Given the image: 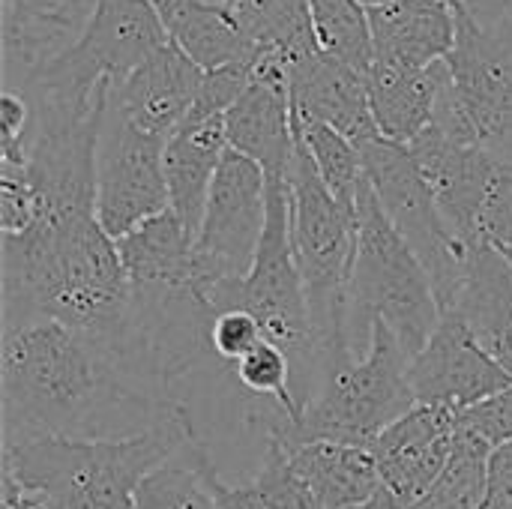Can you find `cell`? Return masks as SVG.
Returning a JSON list of instances; mask_svg holds the SVG:
<instances>
[{
	"instance_id": "cell-21",
	"label": "cell",
	"mask_w": 512,
	"mask_h": 509,
	"mask_svg": "<svg viewBox=\"0 0 512 509\" xmlns=\"http://www.w3.org/2000/svg\"><path fill=\"white\" fill-rule=\"evenodd\" d=\"M282 447L318 509L360 507L384 486L369 447L339 441H303Z\"/></svg>"
},
{
	"instance_id": "cell-30",
	"label": "cell",
	"mask_w": 512,
	"mask_h": 509,
	"mask_svg": "<svg viewBox=\"0 0 512 509\" xmlns=\"http://www.w3.org/2000/svg\"><path fill=\"white\" fill-rule=\"evenodd\" d=\"M309 9L321 51L366 75L375 63L369 6L363 0H309Z\"/></svg>"
},
{
	"instance_id": "cell-37",
	"label": "cell",
	"mask_w": 512,
	"mask_h": 509,
	"mask_svg": "<svg viewBox=\"0 0 512 509\" xmlns=\"http://www.w3.org/2000/svg\"><path fill=\"white\" fill-rule=\"evenodd\" d=\"M495 249H498V246H495ZM498 252H501V255L507 258V264H510V270H512V243H507V246H501Z\"/></svg>"
},
{
	"instance_id": "cell-27",
	"label": "cell",
	"mask_w": 512,
	"mask_h": 509,
	"mask_svg": "<svg viewBox=\"0 0 512 509\" xmlns=\"http://www.w3.org/2000/svg\"><path fill=\"white\" fill-rule=\"evenodd\" d=\"M207 444L192 432L159 468H153L138 492L132 509H219L207 480Z\"/></svg>"
},
{
	"instance_id": "cell-33",
	"label": "cell",
	"mask_w": 512,
	"mask_h": 509,
	"mask_svg": "<svg viewBox=\"0 0 512 509\" xmlns=\"http://www.w3.org/2000/svg\"><path fill=\"white\" fill-rule=\"evenodd\" d=\"M456 423L477 438H483L492 450L512 441V384L498 390L495 396L465 408L456 414Z\"/></svg>"
},
{
	"instance_id": "cell-15",
	"label": "cell",
	"mask_w": 512,
	"mask_h": 509,
	"mask_svg": "<svg viewBox=\"0 0 512 509\" xmlns=\"http://www.w3.org/2000/svg\"><path fill=\"white\" fill-rule=\"evenodd\" d=\"M456 414L453 408L417 402L369 441L384 489L405 504H417L435 486L456 441Z\"/></svg>"
},
{
	"instance_id": "cell-31",
	"label": "cell",
	"mask_w": 512,
	"mask_h": 509,
	"mask_svg": "<svg viewBox=\"0 0 512 509\" xmlns=\"http://www.w3.org/2000/svg\"><path fill=\"white\" fill-rule=\"evenodd\" d=\"M231 378L252 399H273L291 417L300 420V408H297V399H294V390H291V360L270 339L258 342L246 357H240L231 366Z\"/></svg>"
},
{
	"instance_id": "cell-38",
	"label": "cell",
	"mask_w": 512,
	"mask_h": 509,
	"mask_svg": "<svg viewBox=\"0 0 512 509\" xmlns=\"http://www.w3.org/2000/svg\"><path fill=\"white\" fill-rule=\"evenodd\" d=\"M366 6H375V3H384V0H363Z\"/></svg>"
},
{
	"instance_id": "cell-35",
	"label": "cell",
	"mask_w": 512,
	"mask_h": 509,
	"mask_svg": "<svg viewBox=\"0 0 512 509\" xmlns=\"http://www.w3.org/2000/svg\"><path fill=\"white\" fill-rule=\"evenodd\" d=\"M480 21H512V0H459Z\"/></svg>"
},
{
	"instance_id": "cell-9",
	"label": "cell",
	"mask_w": 512,
	"mask_h": 509,
	"mask_svg": "<svg viewBox=\"0 0 512 509\" xmlns=\"http://www.w3.org/2000/svg\"><path fill=\"white\" fill-rule=\"evenodd\" d=\"M165 42L168 30L153 0H99L81 36L21 90L45 87L90 99L120 84Z\"/></svg>"
},
{
	"instance_id": "cell-20",
	"label": "cell",
	"mask_w": 512,
	"mask_h": 509,
	"mask_svg": "<svg viewBox=\"0 0 512 509\" xmlns=\"http://www.w3.org/2000/svg\"><path fill=\"white\" fill-rule=\"evenodd\" d=\"M228 150L225 114H189L165 141L168 204L195 237L219 162Z\"/></svg>"
},
{
	"instance_id": "cell-16",
	"label": "cell",
	"mask_w": 512,
	"mask_h": 509,
	"mask_svg": "<svg viewBox=\"0 0 512 509\" xmlns=\"http://www.w3.org/2000/svg\"><path fill=\"white\" fill-rule=\"evenodd\" d=\"M204 72L207 69L168 39L120 84H114L111 96L135 126L168 138L189 117L201 93Z\"/></svg>"
},
{
	"instance_id": "cell-24",
	"label": "cell",
	"mask_w": 512,
	"mask_h": 509,
	"mask_svg": "<svg viewBox=\"0 0 512 509\" xmlns=\"http://www.w3.org/2000/svg\"><path fill=\"white\" fill-rule=\"evenodd\" d=\"M117 249L132 285H195V237L171 207L117 237Z\"/></svg>"
},
{
	"instance_id": "cell-22",
	"label": "cell",
	"mask_w": 512,
	"mask_h": 509,
	"mask_svg": "<svg viewBox=\"0 0 512 509\" xmlns=\"http://www.w3.org/2000/svg\"><path fill=\"white\" fill-rule=\"evenodd\" d=\"M447 78V57L423 69L372 63V69L366 72V84L381 135L411 144L435 120V108Z\"/></svg>"
},
{
	"instance_id": "cell-11",
	"label": "cell",
	"mask_w": 512,
	"mask_h": 509,
	"mask_svg": "<svg viewBox=\"0 0 512 509\" xmlns=\"http://www.w3.org/2000/svg\"><path fill=\"white\" fill-rule=\"evenodd\" d=\"M447 54L453 90L483 147L512 162V21H480L459 0Z\"/></svg>"
},
{
	"instance_id": "cell-14",
	"label": "cell",
	"mask_w": 512,
	"mask_h": 509,
	"mask_svg": "<svg viewBox=\"0 0 512 509\" xmlns=\"http://www.w3.org/2000/svg\"><path fill=\"white\" fill-rule=\"evenodd\" d=\"M408 378L417 402L453 411H465L512 384L510 372L471 336L456 312H441L435 333L411 357Z\"/></svg>"
},
{
	"instance_id": "cell-36",
	"label": "cell",
	"mask_w": 512,
	"mask_h": 509,
	"mask_svg": "<svg viewBox=\"0 0 512 509\" xmlns=\"http://www.w3.org/2000/svg\"><path fill=\"white\" fill-rule=\"evenodd\" d=\"M0 495H3V509H21V489H18V483H15L12 477H6V474H3V489H0Z\"/></svg>"
},
{
	"instance_id": "cell-5",
	"label": "cell",
	"mask_w": 512,
	"mask_h": 509,
	"mask_svg": "<svg viewBox=\"0 0 512 509\" xmlns=\"http://www.w3.org/2000/svg\"><path fill=\"white\" fill-rule=\"evenodd\" d=\"M288 189L291 243L309 297L324 381L333 366L357 357L348 330V285L357 255V213H351L327 189L315 162L300 144L288 171Z\"/></svg>"
},
{
	"instance_id": "cell-2",
	"label": "cell",
	"mask_w": 512,
	"mask_h": 509,
	"mask_svg": "<svg viewBox=\"0 0 512 509\" xmlns=\"http://www.w3.org/2000/svg\"><path fill=\"white\" fill-rule=\"evenodd\" d=\"M195 429L189 408L129 435L3 432V474L36 509H132L141 480Z\"/></svg>"
},
{
	"instance_id": "cell-13",
	"label": "cell",
	"mask_w": 512,
	"mask_h": 509,
	"mask_svg": "<svg viewBox=\"0 0 512 509\" xmlns=\"http://www.w3.org/2000/svg\"><path fill=\"white\" fill-rule=\"evenodd\" d=\"M228 147L255 159L267 180H288L297 135L291 120V60L270 48H255L249 84L225 111Z\"/></svg>"
},
{
	"instance_id": "cell-4",
	"label": "cell",
	"mask_w": 512,
	"mask_h": 509,
	"mask_svg": "<svg viewBox=\"0 0 512 509\" xmlns=\"http://www.w3.org/2000/svg\"><path fill=\"white\" fill-rule=\"evenodd\" d=\"M384 321L414 357L441 321L429 270L387 219L369 174L357 198V255L348 285V330L357 354L366 351L372 324Z\"/></svg>"
},
{
	"instance_id": "cell-18",
	"label": "cell",
	"mask_w": 512,
	"mask_h": 509,
	"mask_svg": "<svg viewBox=\"0 0 512 509\" xmlns=\"http://www.w3.org/2000/svg\"><path fill=\"white\" fill-rule=\"evenodd\" d=\"M375 63L423 69L456 45L453 0H384L369 6Z\"/></svg>"
},
{
	"instance_id": "cell-29",
	"label": "cell",
	"mask_w": 512,
	"mask_h": 509,
	"mask_svg": "<svg viewBox=\"0 0 512 509\" xmlns=\"http://www.w3.org/2000/svg\"><path fill=\"white\" fill-rule=\"evenodd\" d=\"M291 120H294L297 144L309 153V159L315 162L327 189L351 213H357V198L366 183V165H363L360 144H354L348 135H342L339 129H333L321 120H297V117H291Z\"/></svg>"
},
{
	"instance_id": "cell-34",
	"label": "cell",
	"mask_w": 512,
	"mask_h": 509,
	"mask_svg": "<svg viewBox=\"0 0 512 509\" xmlns=\"http://www.w3.org/2000/svg\"><path fill=\"white\" fill-rule=\"evenodd\" d=\"M36 222V192L24 168H0V228L21 234Z\"/></svg>"
},
{
	"instance_id": "cell-10",
	"label": "cell",
	"mask_w": 512,
	"mask_h": 509,
	"mask_svg": "<svg viewBox=\"0 0 512 509\" xmlns=\"http://www.w3.org/2000/svg\"><path fill=\"white\" fill-rule=\"evenodd\" d=\"M165 141L135 126L114 96L108 99L96 150V216L114 240L171 207Z\"/></svg>"
},
{
	"instance_id": "cell-41",
	"label": "cell",
	"mask_w": 512,
	"mask_h": 509,
	"mask_svg": "<svg viewBox=\"0 0 512 509\" xmlns=\"http://www.w3.org/2000/svg\"><path fill=\"white\" fill-rule=\"evenodd\" d=\"M510 165H512V162H510Z\"/></svg>"
},
{
	"instance_id": "cell-19",
	"label": "cell",
	"mask_w": 512,
	"mask_h": 509,
	"mask_svg": "<svg viewBox=\"0 0 512 509\" xmlns=\"http://www.w3.org/2000/svg\"><path fill=\"white\" fill-rule=\"evenodd\" d=\"M456 312L471 336L512 375V270L507 258L486 240L474 243L462 270Z\"/></svg>"
},
{
	"instance_id": "cell-40",
	"label": "cell",
	"mask_w": 512,
	"mask_h": 509,
	"mask_svg": "<svg viewBox=\"0 0 512 509\" xmlns=\"http://www.w3.org/2000/svg\"><path fill=\"white\" fill-rule=\"evenodd\" d=\"M213 3H228V0H213Z\"/></svg>"
},
{
	"instance_id": "cell-12",
	"label": "cell",
	"mask_w": 512,
	"mask_h": 509,
	"mask_svg": "<svg viewBox=\"0 0 512 509\" xmlns=\"http://www.w3.org/2000/svg\"><path fill=\"white\" fill-rule=\"evenodd\" d=\"M408 147L453 234L465 243H480L483 213L504 186L510 165L489 147L462 141L435 123H429Z\"/></svg>"
},
{
	"instance_id": "cell-23",
	"label": "cell",
	"mask_w": 512,
	"mask_h": 509,
	"mask_svg": "<svg viewBox=\"0 0 512 509\" xmlns=\"http://www.w3.org/2000/svg\"><path fill=\"white\" fill-rule=\"evenodd\" d=\"M168 30V39L180 45L201 69H222L249 63L255 45L240 30L225 3L213 0H153Z\"/></svg>"
},
{
	"instance_id": "cell-1",
	"label": "cell",
	"mask_w": 512,
	"mask_h": 509,
	"mask_svg": "<svg viewBox=\"0 0 512 509\" xmlns=\"http://www.w3.org/2000/svg\"><path fill=\"white\" fill-rule=\"evenodd\" d=\"M3 432L108 438L114 420L156 426L183 408L144 384L105 342L36 312H3Z\"/></svg>"
},
{
	"instance_id": "cell-25",
	"label": "cell",
	"mask_w": 512,
	"mask_h": 509,
	"mask_svg": "<svg viewBox=\"0 0 512 509\" xmlns=\"http://www.w3.org/2000/svg\"><path fill=\"white\" fill-rule=\"evenodd\" d=\"M207 480L219 501V509H318L306 483L288 462L282 441H261V465L255 477L243 486H231L216 474L213 459H207Z\"/></svg>"
},
{
	"instance_id": "cell-17",
	"label": "cell",
	"mask_w": 512,
	"mask_h": 509,
	"mask_svg": "<svg viewBox=\"0 0 512 509\" xmlns=\"http://www.w3.org/2000/svg\"><path fill=\"white\" fill-rule=\"evenodd\" d=\"M291 117L321 120L348 135L354 144L381 135L366 75L324 51L291 69Z\"/></svg>"
},
{
	"instance_id": "cell-8",
	"label": "cell",
	"mask_w": 512,
	"mask_h": 509,
	"mask_svg": "<svg viewBox=\"0 0 512 509\" xmlns=\"http://www.w3.org/2000/svg\"><path fill=\"white\" fill-rule=\"evenodd\" d=\"M267 189L270 180L264 168L228 147L213 177L192 249L195 285L207 300L252 273L267 228Z\"/></svg>"
},
{
	"instance_id": "cell-7",
	"label": "cell",
	"mask_w": 512,
	"mask_h": 509,
	"mask_svg": "<svg viewBox=\"0 0 512 509\" xmlns=\"http://www.w3.org/2000/svg\"><path fill=\"white\" fill-rule=\"evenodd\" d=\"M360 153L387 219L429 270L438 306L447 312L456 303L462 270L474 243H465L453 234L408 144L378 135L363 141Z\"/></svg>"
},
{
	"instance_id": "cell-39",
	"label": "cell",
	"mask_w": 512,
	"mask_h": 509,
	"mask_svg": "<svg viewBox=\"0 0 512 509\" xmlns=\"http://www.w3.org/2000/svg\"><path fill=\"white\" fill-rule=\"evenodd\" d=\"M18 489H21V486H18ZM21 509H36V507H27V504H24V498H21Z\"/></svg>"
},
{
	"instance_id": "cell-3",
	"label": "cell",
	"mask_w": 512,
	"mask_h": 509,
	"mask_svg": "<svg viewBox=\"0 0 512 509\" xmlns=\"http://www.w3.org/2000/svg\"><path fill=\"white\" fill-rule=\"evenodd\" d=\"M408 366L411 354L402 348L399 336L384 321H375L366 351L324 375L300 420L279 402L258 399V405L246 411V426L258 441H339L369 447L378 432L417 405Z\"/></svg>"
},
{
	"instance_id": "cell-32",
	"label": "cell",
	"mask_w": 512,
	"mask_h": 509,
	"mask_svg": "<svg viewBox=\"0 0 512 509\" xmlns=\"http://www.w3.org/2000/svg\"><path fill=\"white\" fill-rule=\"evenodd\" d=\"M210 342L216 357L231 369L240 357H246L258 342H264V330L258 318L246 309H222L213 318Z\"/></svg>"
},
{
	"instance_id": "cell-28",
	"label": "cell",
	"mask_w": 512,
	"mask_h": 509,
	"mask_svg": "<svg viewBox=\"0 0 512 509\" xmlns=\"http://www.w3.org/2000/svg\"><path fill=\"white\" fill-rule=\"evenodd\" d=\"M489 456L492 447L456 423V441L441 477L408 509H480L489 492Z\"/></svg>"
},
{
	"instance_id": "cell-6",
	"label": "cell",
	"mask_w": 512,
	"mask_h": 509,
	"mask_svg": "<svg viewBox=\"0 0 512 509\" xmlns=\"http://www.w3.org/2000/svg\"><path fill=\"white\" fill-rule=\"evenodd\" d=\"M213 309H246L258 318L264 339L279 345L291 360V390L297 408L309 405L321 384V348L309 312L306 285L291 243V189L288 180H270L267 228L255 267L246 279L213 294Z\"/></svg>"
},
{
	"instance_id": "cell-26",
	"label": "cell",
	"mask_w": 512,
	"mask_h": 509,
	"mask_svg": "<svg viewBox=\"0 0 512 509\" xmlns=\"http://www.w3.org/2000/svg\"><path fill=\"white\" fill-rule=\"evenodd\" d=\"M225 6L255 48L279 51L291 69L321 51L309 0H228Z\"/></svg>"
}]
</instances>
